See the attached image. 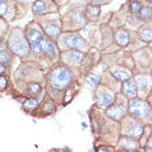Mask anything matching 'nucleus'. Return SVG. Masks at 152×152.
I'll use <instances>...</instances> for the list:
<instances>
[{
    "label": "nucleus",
    "mask_w": 152,
    "mask_h": 152,
    "mask_svg": "<svg viewBox=\"0 0 152 152\" xmlns=\"http://www.w3.org/2000/svg\"><path fill=\"white\" fill-rule=\"evenodd\" d=\"M56 1L58 3V4H64V3L66 1V0H56Z\"/></svg>",
    "instance_id": "nucleus-33"
},
{
    "label": "nucleus",
    "mask_w": 152,
    "mask_h": 152,
    "mask_svg": "<svg viewBox=\"0 0 152 152\" xmlns=\"http://www.w3.org/2000/svg\"><path fill=\"white\" fill-rule=\"evenodd\" d=\"M55 109H56V107H55L53 104V102L51 99H48L44 102V104H43V112H46V113H52L55 112Z\"/></svg>",
    "instance_id": "nucleus-25"
},
{
    "label": "nucleus",
    "mask_w": 152,
    "mask_h": 152,
    "mask_svg": "<svg viewBox=\"0 0 152 152\" xmlns=\"http://www.w3.org/2000/svg\"><path fill=\"white\" fill-rule=\"evenodd\" d=\"M147 150L148 151H152V137L148 139V144H147Z\"/></svg>",
    "instance_id": "nucleus-30"
},
{
    "label": "nucleus",
    "mask_w": 152,
    "mask_h": 152,
    "mask_svg": "<svg viewBox=\"0 0 152 152\" xmlns=\"http://www.w3.org/2000/svg\"><path fill=\"white\" fill-rule=\"evenodd\" d=\"M152 15V12H151V9L148 8V7H142L140 8V11H139V20H147V18H150Z\"/></svg>",
    "instance_id": "nucleus-26"
},
{
    "label": "nucleus",
    "mask_w": 152,
    "mask_h": 152,
    "mask_svg": "<svg viewBox=\"0 0 152 152\" xmlns=\"http://www.w3.org/2000/svg\"><path fill=\"white\" fill-rule=\"evenodd\" d=\"M129 113L131 117H137V118H144L150 115V103L142 99L134 98L130 102L129 105Z\"/></svg>",
    "instance_id": "nucleus-3"
},
{
    "label": "nucleus",
    "mask_w": 152,
    "mask_h": 152,
    "mask_svg": "<svg viewBox=\"0 0 152 152\" xmlns=\"http://www.w3.org/2000/svg\"><path fill=\"white\" fill-rule=\"evenodd\" d=\"M0 81H1V90H5V86H7V77L4 74H1V78H0Z\"/></svg>",
    "instance_id": "nucleus-28"
},
{
    "label": "nucleus",
    "mask_w": 152,
    "mask_h": 152,
    "mask_svg": "<svg viewBox=\"0 0 152 152\" xmlns=\"http://www.w3.org/2000/svg\"><path fill=\"white\" fill-rule=\"evenodd\" d=\"M72 81V73L70 70L64 66V65H58V66L53 68L51 70L50 75H48V85L53 90H64L66 86L70 83Z\"/></svg>",
    "instance_id": "nucleus-1"
},
{
    "label": "nucleus",
    "mask_w": 152,
    "mask_h": 152,
    "mask_svg": "<svg viewBox=\"0 0 152 152\" xmlns=\"http://www.w3.org/2000/svg\"><path fill=\"white\" fill-rule=\"evenodd\" d=\"M38 103H39V100L35 99V98H29L26 99L25 102H23V109L27 110V112H30V110L35 109L38 107Z\"/></svg>",
    "instance_id": "nucleus-19"
},
{
    "label": "nucleus",
    "mask_w": 152,
    "mask_h": 152,
    "mask_svg": "<svg viewBox=\"0 0 152 152\" xmlns=\"http://www.w3.org/2000/svg\"><path fill=\"white\" fill-rule=\"evenodd\" d=\"M115 39L121 47H126L127 44H129V39H130L129 33H127L126 30H124V29H118L116 31V34H115Z\"/></svg>",
    "instance_id": "nucleus-12"
},
{
    "label": "nucleus",
    "mask_w": 152,
    "mask_h": 152,
    "mask_svg": "<svg viewBox=\"0 0 152 152\" xmlns=\"http://www.w3.org/2000/svg\"><path fill=\"white\" fill-rule=\"evenodd\" d=\"M8 46L11 48V51L17 56H26L29 53V47H27L26 42L21 38L17 37V34H12L11 39L8 40Z\"/></svg>",
    "instance_id": "nucleus-4"
},
{
    "label": "nucleus",
    "mask_w": 152,
    "mask_h": 152,
    "mask_svg": "<svg viewBox=\"0 0 152 152\" xmlns=\"http://www.w3.org/2000/svg\"><path fill=\"white\" fill-rule=\"evenodd\" d=\"M142 8L140 3L138 1V0H131L130 1V12L131 13H135V12H139Z\"/></svg>",
    "instance_id": "nucleus-27"
},
{
    "label": "nucleus",
    "mask_w": 152,
    "mask_h": 152,
    "mask_svg": "<svg viewBox=\"0 0 152 152\" xmlns=\"http://www.w3.org/2000/svg\"><path fill=\"white\" fill-rule=\"evenodd\" d=\"M120 146L122 148H125V150H135L137 143L134 142V138L130 139V137H127V138H121Z\"/></svg>",
    "instance_id": "nucleus-16"
},
{
    "label": "nucleus",
    "mask_w": 152,
    "mask_h": 152,
    "mask_svg": "<svg viewBox=\"0 0 152 152\" xmlns=\"http://www.w3.org/2000/svg\"><path fill=\"white\" fill-rule=\"evenodd\" d=\"M140 38L144 42H151L152 40V27H143L139 33Z\"/></svg>",
    "instance_id": "nucleus-21"
},
{
    "label": "nucleus",
    "mask_w": 152,
    "mask_h": 152,
    "mask_svg": "<svg viewBox=\"0 0 152 152\" xmlns=\"http://www.w3.org/2000/svg\"><path fill=\"white\" fill-rule=\"evenodd\" d=\"M12 60V55L8 52V51L5 50H1V52H0V64H9Z\"/></svg>",
    "instance_id": "nucleus-24"
},
{
    "label": "nucleus",
    "mask_w": 152,
    "mask_h": 152,
    "mask_svg": "<svg viewBox=\"0 0 152 152\" xmlns=\"http://www.w3.org/2000/svg\"><path fill=\"white\" fill-rule=\"evenodd\" d=\"M86 81H87V83L90 86H92V87H95V86H98L100 83V77L98 74H88L87 77H86Z\"/></svg>",
    "instance_id": "nucleus-22"
},
{
    "label": "nucleus",
    "mask_w": 152,
    "mask_h": 152,
    "mask_svg": "<svg viewBox=\"0 0 152 152\" xmlns=\"http://www.w3.org/2000/svg\"><path fill=\"white\" fill-rule=\"evenodd\" d=\"M48 7L46 4V0H37L35 3L33 4V12L35 15H39V13H44L48 11Z\"/></svg>",
    "instance_id": "nucleus-15"
},
{
    "label": "nucleus",
    "mask_w": 152,
    "mask_h": 152,
    "mask_svg": "<svg viewBox=\"0 0 152 152\" xmlns=\"http://www.w3.org/2000/svg\"><path fill=\"white\" fill-rule=\"evenodd\" d=\"M92 1H94V3H103L104 0H92Z\"/></svg>",
    "instance_id": "nucleus-35"
},
{
    "label": "nucleus",
    "mask_w": 152,
    "mask_h": 152,
    "mask_svg": "<svg viewBox=\"0 0 152 152\" xmlns=\"http://www.w3.org/2000/svg\"><path fill=\"white\" fill-rule=\"evenodd\" d=\"M98 151H112L113 148H107V147H98L96 148Z\"/></svg>",
    "instance_id": "nucleus-31"
},
{
    "label": "nucleus",
    "mask_w": 152,
    "mask_h": 152,
    "mask_svg": "<svg viewBox=\"0 0 152 152\" xmlns=\"http://www.w3.org/2000/svg\"><path fill=\"white\" fill-rule=\"evenodd\" d=\"M69 58H70V61H73L74 64H79L83 61L85 55L82 52H79V51H72V52H69Z\"/></svg>",
    "instance_id": "nucleus-20"
},
{
    "label": "nucleus",
    "mask_w": 152,
    "mask_h": 152,
    "mask_svg": "<svg viewBox=\"0 0 152 152\" xmlns=\"http://www.w3.org/2000/svg\"><path fill=\"white\" fill-rule=\"evenodd\" d=\"M42 91V87H40V85L38 83H30L29 87H27V95H38L39 92Z\"/></svg>",
    "instance_id": "nucleus-23"
},
{
    "label": "nucleus",
    "mask_w": 152,
    "mask_h": 152,
    "mask_svg": "<svg viewBox=\"0 0 152 152\" xmlns=\"http://www.w3.org/2000/svg\"><path fill=\"white\" fill-rule=\"evenodd\" d=\"M99 16H100V7L99 5L88 4L86 7V17H87L88 20H94V21H96Z\"/></svg>",
    "instance_id": "nucleus-13"
},
{
    "label": "nucleus",
    "mask_w": 152,
    "mask_h": 152,
    "mask_svg": "<svg viewBox=\"0 0 152 152\" xmlns=\"http://www.w3.org/2000/svg\"><path fill=\"white\" fill-rule=\"evenodd\" d=\"M148 103H150V104L152 105V94L150 95V98H148Z\"/></svg>",
    "instance_id": "nucleus-34"
},
{
    "label": "nucleus",
    "mask_w": 152,
    "mask_h": 152,
    "mask_svg": "<svg viewBox=\"0 0 152 152\" xmlns=\"http://www.w3.org/2000/svg\"><path fill=\"white\" fill-rule=\"evenodd\" d=\"M44 31L50 37H57V35H60L61 29L56 25H52V23H47V25L44 26Z\"/></svg>",
    "instance_id": "nucleus-17"
},
{
    "label": "nucleus",
    "mask_w": 152,
    "mask_h": 152,
    "mask_svg": "<svg viewBox=\"0 0 152 152\" xmlns=\"http://www.w3.org/2000/svg\"><path fill=\"white\" fill-rule=\"evenodd\" d=\"M55 52V43L48 38H44V53L48 57H51Z\"/></svg>",
    "instance_id": "nucleus-18"
},
{
    "label": "nucleus",
    "mask_w": 152,
    "mask_h": 152,
    "mask_svg": "<svg viewBox=\"0 0 152 152\" xmlns=\"http://www.w3.org/2000/svg\"><path fill=\"white\" fill-rule=\"evenodd\" d=\"M116 96L108 88H100L96 92V104L100 108H109L115 103Z\"/></svg>",
    "instance_id": "nucleus-5"
},
{
    "label": "nucleus",
    "mask_w": 152,
    "mask_h": 152,
    "mask_svg": "<svg viewBox=\"0 0 152 152\" xmlns=\"http://www.w3.org/2000/svg\"><path fill=\"white\" fill-rule=\"evenodd\" d=\"M26 39L30 43V50L34 55L39 56L44 53V37L39 29L29 26L26 29Z\"/></svg>",
    "instance_id": "nucleus-2"
},
{
    "label": "nucleus",
    "mask_w": 152,
    "mask_h": 152,
    "mask_svg": "<svg viewBox=\"0 0 152 152\" xmlns=\"http://www.w3.org/2000/svg\"><path fill=\"white\" fill-rule=\"evenodd\" d=\"M137 81V86H138V90L139 91H147L148 87H150V83H151V78L148 75H138L135 78Z\"/></svg>",
    "instance_id": "nucleus-14"
},
{
    "label": "nucleus",
    "mask_w": 152,
    "mask_h": 152,
    "mask_svg": "<svg viewBox=\"0 0 152 152\" xmlns=\"http://www.w3.org/2000/svg\"><path fill=\"white\" fill-rule=\"evenodd\" d=\"M107 115L116 121H121L126 115V107L125 104H115L113 103L107 110Z\"/></svg>",
    "instance_id": "nucleus-8"
},
{
    "label": "nucleus",
    "mask_w": 152,
    "mask_h": 152,
    "mask_svg": "<svg viewBox=\"0 0 152 152\" xmlns=\"http://www.w3.org/2000/svg\"><path fill=\"white\" fill-rule=\"evenodd\" d=\"M7 12V4L4 0H1V9H0V13H1V16H4Z\"/></svg>",
    "instance_id": "nucleus-29"
},
{
    "label": "nucleus",
    "mask_w": 152,
    "mask_h": 152,
    "mask_svg": "<svg viewBox=\"0 0 152 152\" xmlns=\"http://www.w3.org/2000/svg\"><path fill=\"white\" fill-rule=\"evenodd\" d=\"M70 22H69V27H73L74 30L79 29V27L85 26L86 23V16L83 12L81 11H73L70 13Z\"/></svg>",
    "instance_id": "nucleus-9"
},
{
    "label": "nucleus",
    "mask_w": 152,
    "mask_h": 152,
    "mask_svg": "<svg viewBox=\"0 0 152 152\" xmlns=\"http://www.w3.org/2000/svg\"><path fill=\"white\" fill-rule=\"evenodd\" d=\"M134 18H135V17H129V21H130L131 23H134V25H137L138 21H137V20H134Z\"/></svg>",
    "instance_id": "nucleus-32"
},
{
    "label": "nucleus",
    "mask_w": 152,
    "mask_h": 152,
    "mask_svg": "<svg viewBox=\"0 0 152 152\" xmlns=\"http://www.w3.org/2000/svg\"><path fill=\"white\" fill-rule=\"evenodd\" d=\"M64 47L66 50H85L87 47V43L77 34H68L64 37Z\"/></svg>",
    "instance_id": "nucleus-6"
},
{
    "label": "nucleus",
    "mask_w": 152,
    "mask_h": 152,
    "mask_svg": "<svg viewBox=\"0 0 152 152\" xmlns=\"http://www.w3.org/2000/svg\"><path fill=\"white\" fill-rule=\"evenodd\" d=\"M122 134L134 138V139H139L143 134V125L135 121H127L125 124V127H122Z\"/></svg>",
    "instance_id": "nucleus-7"
},
{
    "label": "nucleus",
    "mask_w": 152,
    "mask_h": 152,
    "mask_svg": "<svg viewBox=\"0 0 152 152\" xmlns=\"http://www.w3.org/2000/svg\"><path fill=\"white\" fill-rule=\"evenodd\" d=\"M122 92L127 96V98H135L137 94H138L137 81H134V79H127L126 82H124Z\"/></svg>",
    "instance_id": "nucleus-10"
},
{
    "label": "nucleus",
    "mask_w": 152,
    "mask_h": 152,
    "mask_svg": "<svg viewBox=\"0 0 152 152\" xmlns=\"http://www.w3.org/2000/svg\"><path fill=\"white\" fill-rule=\"evenodd\" d=\"M110 73H112V75L117 81H122V82L130 79V77H131V72L127 70V69H124V68H113L112 70H110Z\"/></svg>",
    "instance_id": "nucleus-11"
}]
</instances>
